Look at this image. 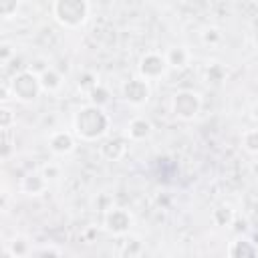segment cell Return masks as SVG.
I'll return each mask as SVG.
<instances>
[{
  "label": "cell",
  "mask_w": 258,
  "mask_h": 258,
  "mask_svg": "<svg viewBox=\"0 0 258 258\" xmlns=\"http://www.w3.org/2000/svg\"><path fill=\"white\" fill-rule=\"evenodd\" d=\"M250 115H252V119H254V121H258V101L252 105V109H250Z\"/></svg>",
  "instance_id": "cell-25"
},
{
  "label": "cell",
  "mask_w": 258,
  "mask_h": 258,
  "mask_svg": "<svg viewBox=\"0 0 258 258\" xmlns=\"http://www.w3.org/2000/svg\"><path fill=\"white\" fill-rule=\"evenodd\" d=\"M111 119L99 105H85L73 115V131L83 141H97L109 133Z\"/></svg>",
  "instance_id": "cell-1"
},
{
  "label": "cell",
  "mask_w": 258,
  "mask_h": 258,
  "mask_svg": "<svg viewBox=\"0 0 258 258\" xmlns=\"http://www.w3.org/2000/svg\"><path fill=\"white\" fill-rule=\"evenodd\" d=\"M12 46L10 44H2V62H8V58H10V54H12V50H10Z\"/></svg>",
  "instance_id": "cell-24"
},
{
  "label": "cell",
  "mask_w": 258,
  "mask_h": 258,
  "mask_svg": "<svg viewBox=\"0 0 258 258\" xmlns=\"http://www.w3.org/2000/svg\"><path fill=\"white\" fill-rule=\"evenodd\" d=\"M14 123H16V115L12 113L10 107L2 105V107H0V127H2V129H12Z\"/></svg>",
  "instance_id": "cell-20"
},
{
  "label": "cell",
  "mask_w": 258,
  "mask_h": 258,
  "mask_svg": "<svg viewBox=\"0 0 258 258\" xmlns=\"http://www.w3.org/2000/svg\"><path fill=\"white\" fill-rule=\"evenodd\" d=\"M89 95H91V103H93V105H99V107H103V105L109 101V91H107L103 85H99V83L91 89Z\"/></svg>",
  "instance_id": "cell-18"
},
{
  "label": "cell",
  "mask_w": 258,
  "mask_h": 258,
  "mask_svg": "<svg viewBox=\"0 0 258 258\" xmlns=\"http://www.w3.org/2000/svg\"><path fill=\"white\" fill-rule=\"evenodd\" d=\"M8 83L12 89V97L18 103H34L42 93L40 77L32 69H24V71L14 73Z\"/></svg>",
  "instance_id": "cell-3"
},
{
  "label": "cell",
  "mask_w": 258,
  "mask_h": 258,
  "mask_svg": "<svg viewBox=\"0 0 258 258\" xmlns=\"http://www.w3.org/2000/svg\"><path fill=\"white\" fill-rule=\"evenodd\" d=\"M34 254H36V256H60L62 250L56 248V246H42V248L34 250Z\"/></svg>",
  "instance_id": "cell-22"
},
{
  "label": "cell",
  "mask_w": 258,
  "mask_h": 258,
  "mask_svg": "<svg viewBox=\"0 0 258 258\" xmlns=\"http://www.w3.org/2000/svg\"><path fill=\"white\" fill-rule=\"evenodd\" d=\"M151 123H149V119H145V117H141V115H137V117H133L129 123H127V129H125V137L129 139V141H143L145 137H149L151 135Z\"/></svg>",
  "instance_id": "cell-11"
},
{
  "label": "cell",
  "mask_w": 258,
  "mask_h": 258,
  "mask_svg": "<svg viewBox=\"0 0 258 258\" xmlns=\"http://www.w3.org/2000/svg\"><path fill=\"white\" fill-rule=\"evenodd\" d=\"M228 256L232 258H244V256H258V248L250 240H236L228 246Z\"/></svg>",
  "instance_id": "cell-15"
},
{
  "label": "cell",
  "mask_w": 258,
  "mask_h": 258,
  "mask_svg": "<svg viewBox=\"0 0 258 258\" xmlns=\"http://www.w3.org/2000/svg\"><path fill=\"white\" fill-rule=\"evenodd\" d=\"M121 97H123L129 105H133V107H141V105H145V103L149 101V97H151L149 81L143 79L141 75L127 79V81L121 85Z\"/></svg>",
  "instance_id": "cell-7"
},
{
  "label": "cell",
  "mask_w": 258,
  "mask_h": 258,
  "mask_svg": "<svg viewBox=\"0 0 258 258\" xmlns=\"http://www.w3.org/2000/svg\"><path fill=\"white\" fill-rule=\"evenodd\" d=\"M202 111V97L196 91H177L171 97V113L181 121H191Z\"/></svg>",
  "instance_id": "cell-4"
},
{
  "label": "cell",
  "mask_w": 258,
  "mask_h": 258,
  "mask_svg": "<svg viewBox=\"0 0 258 258\" xmlns=\"http://www.w3.org/2000/svg\"><path fill=\"white\" fill-rule=\"evenodd\" d=\"M40 171H42V173H44V175L48 177V181L60 175V167H58V165H52V163H48V165H44V167H42Z\"/></svg>",
  "instance_id": "cell-23"
},
{
  "label": "cell",
  "mask_w": 258,
  "mask_h": 258,
  "mask_svg": "<svg viewBox=\"0 0 258 258\" xmlns=\"http://www.w3.org/2000/svg\"><path fill=\"white\" fill-rule=\"evenodd\" d=\"M38 77H40L42 91H46V93H56V91H60V89H62L64 79H62V75H60L56 69L48 67V69H44Z\"/></svg>",
  "instance_id": "cell-14"
},
{
  "label": "cell",
  "mask_w": 258,
  "mask_h": 258,
  "mask_svg": "<svg viewBox=\"0 0 258 258\" xmlns=\"http://www.w3.org/2000/svg\"><path fill=\"white\" fill-rule=\"evenodd\" d=\"M234 218H236V212L232 210V206L222 204V206H218V208L212 210V222L216 226H220V228H230L232 222H234Z\"/></svg>",
  "instance_id": "cell-16"
},
{
  "label": "cell",
  "mask_w": 258,
  "mask_h": 258,
  "mask_svg": "<svg viewBox=\"0 0 258 258\" xmlns=\"http://www.w3.org/2000/svg\"><path fill=\"white\" fill-rule=\"evenodd\" d=\"M127 139H123V137H113V139H107V141H103L101 145H99V153H101V157H105L107 161H119V159H123L125 157V153H127Z\"/></svg>",
  "instance_id": "cell-10"
},
{
  "label": "cell",
  "mask_w": 258,
  "mask_h": 258,
  "mask_svg": "<svg viewBox=\"0 0 258 258\" xmlns=\"http://www.w3.org/2000/svg\"><path fill=\"white\" fill-rule=\"evenodd\" d=\"M133 226V216L127 208L111 206L103 214V228L113 236H125Z\"/></svg>",
  "instance_id": "cell-5"
},
{
  "label": "cell",
  "mask_w": 258,
  "mask_h": 258,
  "mask_svg": "<svg viewBox=\"0 0 258 258\" xmlns=\"http://www.w3.org/2000/svg\"><path fill=\"white\" fill-rule=\"evenodd\" d=\"M222 38H224V34H222V30L216 28V26H210V28H206V30L202 32V40H204L206 44H220Z\"/></svg>",
  "instance_id": "cell-19"
},
{
  "label": "cell",
  "mask_w": 258,
  "mask_h": 258,
  "mask_svg": "<svg viewBox=\"0 0 258 258\" xmlns=\"http://www.w3.org/2000/svg\"><path fill=\"white\" fill-rule=\"evenodd\" d=\"M18 4H20V0H0V14H2V18H12L14 14H16V10H18Z\"/></svg>",
  "instance_id": "cell-21"
},
{
  "label": "cell",
  "mask_w": 258,
  "mask_h": 258,
  "mask_svg": "<svg viewBox=\"0 0 258 258\" xmlns=\"http://www.w3.org/2000/svg\"><path fill=\"white\" fill-rule=\"evenodd\" d=\"M48 189V177L42 171H28L20 179V191L26 196H42Z\"/></svg>",
  "instance_id": "cell-9"
},
{
  "label": "cell",
  "mask_w": 258,
  "mask_h": 258,
  "mask_svg": "<svg viewBox=\"0 0 258 258\" xmlns=\"http://www.w3.org/2000/svg\"><path fill=\"white\" fill-rule=\"evenodd\" d=\"M4 254H6V256H12V258H22V256L34 254V250H32V244L28 242V238H24V236H14V238L4 246Z\"/></svg>",
  "instance_id": "cell-13"
},
{
  "label": "cell",
  "mask_w": 258,
  "mask_h": 258,
  "mask_svg": "<svg viewBox=\"0 0 258 258\" xmlns=\"http://www.w3.org/2000/svg\"><path fill=\"white\" fill-rule=\"evenodd\" d=\"M242 145L250 153H258V129H246L242 133Z\"/></svg>",
  "instance_id": "cell-17"
},
{
  "label": "cell",
  "mask_w": 258,
  "mask_h": 258,
  "mask_svg": "<svg viewBox=\"0 0 258 258\" xmlns=\"http://www.w3.org/2000/svg\"><path fill=\"white\" fill-rule=\"evenodd\" d=\"M165 58L171 69H185L191 62V50L183 44H175L165 50Z\"/></svg>",
  "instance_id": "cell-12"
},
{
  "label": "cell",
  "mask_w": 258,
  "mask_h": 258,
  "mask_svg": "<svg viewBox=\"0 0 258 258\" xmlns=\"http://www.w3.org/2000/svg\"><path fill=\"white\" fill-rule=\"evenodd\" d=\"M91 14L89 0H52V16L64 28H81Z\"/></svg>",
  "instance_id": "cell-2"
},
{
  "label": "cell",
  "mask_w": 258,
  "mask_h": 258,
  "mask_svg": "<svg viewBox=\"0 0 258 258\" xmlns=\"http://www.w3.org/2000/svg\"><path fill=\"white\" fill-rule=\"evenodd\" d=\"M167 69H169V64H167L165 52H157V50H147L145 54H141L139 64H137V73L147 81L161 79Z\"/></svg>",
  "instance_id": "cell-6"
},
{
  "label": "cell",
  "mask_w": 258,
  "mask_h": 258,
  "mask_svg": "<svg viewBox=\"0 0 258 258\" xmlns=\"http://www.w3.org/2000/svg\"><path fill=\"white\" fill-rule=\"evenodd\" d=\"M46 143H48V149L52 153H56V155H69L75 149V131L54 129V131H50Z\"/></svg>",
  "instance_id": "cell-8"
}]
</instances>
